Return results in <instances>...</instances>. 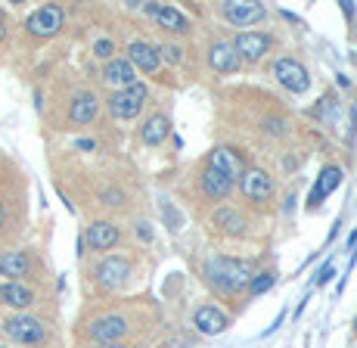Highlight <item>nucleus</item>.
Wrapping results in <instances>:
<instances>
[{
  "label": "nucleus",
  "mask_w": 357,
  "mask_h": 348,
  "mask_svg": "<svg viewBox=\"0 0 357 348\" xmlns=\"http://www.w3.org/2000/svg\"><path fill=\"white\" fill-rule=\"evenodd\" d=\"M342 10H345V16H354V3H351V0H342Z\"/></svg>",
  "instance_id": "c9c22d12"
},
{
  "label": "nucleus",
  "mask_w": 357,
  "mask_h": 348,
  "mask_svg": "<svg viewBox=\"0 0 357 348\" xmlns=\"http://www.w3.org/2000/svg\"><path fill=\"white\" fill-rule=\"evenodd\" d=\"M333 271H335V264H333V258H329L324 268H320L317 274H314V277H317V280H314V286H326L329 280H333Z\"/></svg>",
  "instance_id": "2f4dec72"
},
{
  "label": "nucleus",
  "mask_w": 357,
  "mask_h": 348,
  "mask_svg": "<svg viewBox=\"0 0 357 348\" xmlns=\"http://www.w3.org/2000/svg\"><path fill=\"white\" fill-rule=\"evenodd\" d=\"M211 221H215V227L227 236H243L245 234V218L239 215L236 209H218Z\"/></svg>",
  "instance_id": "b1692460"
},
{
  "label": "nucleus",
  "mask_w": 357,
  "mask_h": 348,
  "mask_svg": "<svg viewBox=\"0 0 357 348\" xmlns=\"http://www.w3.org/2000/svg\"><path fill=\"white\" fill-rule=\"evenodd\" d=\"M283 317H286V308H283V311H280V314H277V317H273V324H271V326H267V330H264V336H271V333H277V330H280V326H283Z\"/></svg>",
  "instance_id": "72a5a7b5"
},
{
  "label": "nucleus",
  "mask_w": 357,
  "mask_h": 348,
  "mask_svg": "<svg viewBox=\"0 0 357 348\" xmlns=\"http://www.w3.org/2000/svg\"><path fill=\"white\" fill-rule=\"evenodd\" d=\"M199 190H202L205 199L218 202V199H227V196L233 193V183L221 172H215V168L205 165V172L199 174Z\"/></svg>",
  "instance_id": "6ab92c4d"
},
{
  "label": "nucleus",
  "mask_w": 357,
  "mask_h": 348,
  "mask_svg": "<svg viewBox=\"0 0 357 348\" xmlns=\"http://www.w3.org/2000/svg\"><path fill=\"white\" fill-rule=\"evenodd\" d=\"M273 78L289 93H305L307 87H311V75H307V69L295 56H280L277 63H273Z\"/></svg>",
  "instance_id": "423d86ee"
},
{
  "label": "nucleus",
  "mask_w": 357,
  "mask_h": 348,
  "mask_svg": "<svg viewBox=\"0 0 357 348\" xmlns=\"http://www.w3.org/2000/svg\"><path fill=\"white\" fill-rule=\"evenodd\" d=\"M31 258L29 252H0V277H10V283H22V277H29Z\"/></svg>",
  "instance_id": "a211bd4d"
},
{
  "label": "nucleus",
  "mask_w": 357,
  "mask_h": 348,
  "mask_svg": "<svg viewBox=\"0 0 357 348\" xmlns=\"http://www.w3.org/2000/svg\"><path fill=\"white\" fill-rule=\"evenodd\" d=\"M292 202H295V196L289 193V196H286V206H283V211H286V215H292V209H295V206H292Z\"/></svg>",
  "instance_id": "e433bc0d"
},
{
  "label": "nucleus",
  "mask_w": 357,
  "mask_h": 348,
  "mask_svg": "<svg viewBox=\"0 0 357 348\" xmlns=\"http://www.w3.org/2000/svg\"><path fill=\"white\" fill-rule=\"evenodd\" d=\"M342 181H345V172H342L339 165H324L320 168V174L314 177V187L311 193H307V211H317L324 206L326 196H333L335 190L342 187Z\"/></svg>",
  "instance_id": "1a4fd4ad"
},
{
  "label": "nucleus",
  "mask_w": 357,
  "mask_h": 348,
  "mask_svg": "<svg viewBox=\"0 0 357 348\" xmlns=\"http://www.w3.org/2000/svg\"><path fill=\"white\" fill-rule=\"evenodd\" d=\"M168 134H171V119L165 112L149 115L140 128V140L146 143V146H159V143L168 140Z\"/></svg>",
  "instance_id": "4be33fe9"
},
{
  "label": "nucleus",
  "mask_w": 357,
  "mask_h": 348,
  "mask_svg": "<svg viewBox=\"0 0 357 348\" xmlns=\"http://www.w3.org/2000/svg\"><path fill=\"white\" fill-rule=\"evenodd\" d=\"M143 10H146L149 16L159 22V29L171 31V35H190V31H193V22H190V19L183 16L177 6H168V3H146Z\"/></svg>",
  "instance_id": "ddd939ff"
},
{
  "label": "nucleus",
  "mask_w": 357,
  "mask_h": 348,
  "mask_svg": "<svg viewBox=\"0 0 357 348\" xmlns=\"http://www.w3.org/2000/svg\"><path fill=\"white\" fill-rule=\"evenodd\" d=\"M0 38H3V25H0Z\"/></svg>",
  "instance_id": "ea45409f"
},
{
  "label": "nucleus",
  "mask_w": 357,
  "mask_h": 348,
  "mask_svg": "<svg viewBox=\"0 0 357 348\" xmlns=\"http://www.w3.org/2000/svg\"><path fill=\"white\" fill-rule=\"evenodd\" d=\"M75 146H78V149H91V153H93V149H97V143H93V140H78V143H75Z\"/></svg>",
  "instance_id": "f704fd0d"
},
{
  "label": "nucleus",
  "mask_w": 357,
  "mask_h": 348,
  "mask_svg": "<svg viewBox=\"0 0 357 348\" xmlns=\"http://www.w3.org/2000/svg\"><path fill=\"white\" fill-rule=\"evenodd\" d=\"M221 13L236 29H252L267 19V6L258 0H227V3H221Z\"/></svg>",
  "instance_id": "39448f33"
},
{
  "label": "nucleus",
  "mask_w": 357,
  "mask_h": 348,
  "mask_svg": "<svg viewBox=\"0 0 357 348\" xmlns=\"http://www.w3.org/2000/svg\"><path fill=\"white\" fill-rule=\"evenodd\" d=\"M208 168L221 172L230 183H236L239 177L245 174L243 153H239V149H233V146H215V149H211V153H208Z\"/></svg>",
  "instance_id": "f8f14e48"
},
{
  "label": "nucleus",
  "mask_w": 357,
  "mask_h": 348,
  "mask_svg": "<svg viewBox=\"0 0 357 348\" xmlns=\"http://www.w3.org/2000/svg\"><path fill=\"white\" fill-rule=\"evenodd\" d=\"M252 277H255V268H252L249 262H239V258L218 255V258H208V262H205V280L221 292L245 289Z\"/></svg>",
  "instance_id": "f257e3e1"
},
{
  "label": "nucleus",
  "mask_w": 357,
  "mask_h": 348,
  "mask_svg": "<svg viewBox=\"0 0 357 348\" xmlns=\"http://www.w3.org/2000/svg\"><path fill=\"white\" fill-rule=\"evenodd\" d=\"M97 348H128L125 342H100Z\"/></svg>",
  "instance_id": "4c0bfd02"
},
{
  "label": "nucleus",
  "mask_w": 357,
  "mask_h": 348,
  "mask_svg": "<svg viewBox=\"0 0 357 348\" xmlns=\"http://www.w3.org/2000/svg\"><path fill=\"white\" fill-rule=\"evenodd\" d=\"M102 81L112 87H119V91H125V87L137 84V69L128 63V59H109L106 66H102Z\"/></svg>",
  "instance_id": "aec40b11"
},
{
  "label": "nucleus",
  "mask_w": 357,
  "mask_h": 348,
  "mask_svg": "<svg viewBox=\"0 0 357 348\" xmlns=\"http://www.w3.org/2000/svg\"><path fill=\"white\" fill-rule=\"evenodd\" d=\"M121 240V230L112 221H93L84 234V245H91L93 252H109L115 249V243Z\"/></svg>",
  "instance_id": "dca6fc26"
},
{
  "label": "nucleus",
  "mask_w": 357,
  "mask_h": 348,
  "mask_svg": "<svg viewBox=\"0 0 357 348\" xmlns=\"http://www.w3.org/2000/svg\"><path fill=\"white\" fill-rule=\"evenodd\" d=\"M93 56L97 59H115V40H109V38H100L97 44H93Z\"/></svg>",
  "instance_id": "c85d7f7f"
},
{
  "label": "nucleus",
  "mask_w": 357,
  "mask_h": 348,
  "mask_svg": "<svg viewBox=\"0 0 357 348\" xmlns=\"http://www.w3.org/2000/svg\"><path fill=\"white\" fill-rule=\"evenodd\" d=\"M0 302L10 305V308L22 311V308H31L34 305V289H29L25 283H0Z\"/></svg>",
  "instance_id": "5701e85b"
},
{
  "label": "nucleus",
  "mask_w": 357,
  "mask_h": 348,
  "mask_svg": "<svg viewBox=\"0 0 357 348\" xmlns=\"http://www.w3.org/2000/svg\"><path fill=\"white\" fill-rule=\"evenodd\" d=\"M63 25H66V13H63V6H56V3L40 6V10H34L31 16L25 19V31L34 38H53L63 31Z\"/></svg>",
  "instance_id": "20e7f679"
},
{
  "label": "nucleus",
  "mask_w": 357,
  "mask_h": 348,
  "mask_svg": "<svg viewBox=\"0 0 357 348\" xmlns=\"http://www.w3.org/2000/svg\"><path fill=\"white\" fill-rule=\"evenodd\" d=\"M134 234H137V240L153 243V224H149V221H137L134 224Z\"/></svg>",
  "instance_id": "473e14b6"
},
{
  "label": "nucleus",
  "mask_w": 357,
  "mask_h": 348,
  "mask_svg": "<svg viewBox=\"0 0 357 348\" xmlns=\"http://www.w3.org/2000/svg\"><path fill=\"white\" fill-rule=\"evenodd\" d=\"M193 326L202 333V336H221V333L230 326V317L218 308V305H199L193 311Z\"/></svg>",
  "instance_id": "4468645a"
},
{
  "label": "nucleus",
  "mask_w": 357,
  "mask_h": 348,
  "mask_svg": "<svg viewBox=\"0 0 357 348\" xmlns=\"http://www.w3.org/2000/svg\"><path fill=\"white\" fill-rule=\"evenodd\" d=\"M239 190L252 206H267L273 199V177L264 168H245V174L239 177Z\"/></svg>",
  "instance_id": "0eeeda50"
},
{
  "label": "nucleus",
  "mask_w": 357,
  "mask_h": 348,
  "mask_svg": "<svg viewBox=\"0 0 357 348\" xmlns=\"http://www.w3.org/2000/svg\"><path fill=\"white\" fill-rule=\"evenodd\" d=\"M339 112H342L339 100H335V97H324V100H320V106L314 109V119L326 121V125H335V121H339Z\"/></svg>",
  "instance_id": "a878e982"
},
{
  "label": "nucleus",
  "mask_w": 357,
  "mask_h": 348,
  "mask_svg": "<svg viewBox=\"0 0 357 348\" xmlns=\"http://www.w3.org/2000/svg\"><path fill=\"white\" fill-rule=\"evenodd\" d=\"M233 50H236L239 63H258V59H264L267 53H271L273 47V38L264 35V31H243L236 40H230Z\"/></svg>",
  "instance_id": "9d476101"
},
{
  "label": "nucleus",
  "mask_w": 357,
  "mask_h": 348,
  "mask_svg": "<svg viewBox=\"0 0 357 348\" xmlns=\"http://www.w3.org/2000/svg\"><path fill=\"white\" fill-rule=\"evenodd\" d=\"M273 283H277V274H273V271H255V277L249 280L245 289H249L252 298H258V296H264V292H271Z\"/></svg>",
  "instance_id": "393cba45"
},
{
  "label": "nucleus",
  "mask_w": 357,
  "mask_h": 348,
  "mask_svg": "<svg viewBox=\"0 0 357 348\" xmlns=\"http://www.w3.org/2000/svg\"><path fill=\"white\" fill-rule=\"evenodd\" d=\"M3 336L19 345H40L47 339V326L31 314H13L3 320Z\"/></svg>",
  "instance_id": "f03ea898"
},
{
  "label": "nucleus",
  "mask_w": 357,
  "mask_h": 348,
  "mask_svg": "<svg viewBox=\"0 0 357 348\" xmlns=\"http://www.w3.org/2000/svg\"><path fill=\"white\" fill-rule=\"evenodd\" d=\"M93 277H97V283L102 289H121L130 280V262L125 255H106L93 268Z\"/></svg>",
  "instance_id": "6e6552de"
},
{
  "label": "nucleus",
  "mask_w": 357,
  "mask_h": 348,
  "mask_svg": "<svg viewBox=\"0 0 357 348\" xmlns=\"http://www.w3.org/2000/svg\"><path fill=\"white\" fill-rule=\"evenodd\" d=\"M130 324L128 317H121V314H106V317H97L91 320V326H87V336L93 339V342H121V339L128 336Z\"/></svg>",
  "instance_id": "9b49d317"
},
{
  "label": "nucleus",
  "mask_w": 357,
  "mask_h": 348,
  "mask_svg": "<svg viewBox=\"0 0 357 348\" xmlns=\"http://www.w3.org/2000/svg\"><path fill=\"white\" fill-rule=\"evenodd\" d=\"M128 63L134 69H140L143 75H155L162 66V56H159V47H153L149 40H134L128 47Z\"/></svg>",
  "instance_id": "2eb2a0df"
},
{
  "label": "nucleus",
  "mask_w": 357,
  "mask_h": 348,
  "mask_svg": "<svg viewBox=\"0 0 357 348\" xmlns=\"http://www.w3.org/2000/svg\"><path fill=\"white\" fill-rule=\"evenodd\" d=\"M208 66L221 75H230V72L239 69V56H236L230 40H215V44L208 47Z\"/></svg>",
  "instance_id": "412c9836"
},
{
  "label": "nucleus",
  "mask_w": 357,
  "mask_h": 348,
  "mask_svg": "<svg viewBox=\"0 0 357 348\" xmlns=\"http://www.w3.org/2000/svg\"><path fill=\"white\" fill-rule=\"evenodd\" d=\"M159 56H165L168 63H183V47L181 44H162Z\"/></svg>",
  "instance_id": "c756f323"
},
{
  "label": "nucleus",
  "mask_w": 357,
  "mask_h": 348,
  "mask_svg": "<svg viewBox=\"0 0 357 348\" xmlns=\"http://www.w3.org/2000/svg\"><path fill=\"white\" fill-rule=\"evenodd\" d=\"M97 115H100V97L93 91L78 93V97L72 100V106H68V121H72V125H91Z\"/></svg>",
  "instance_id": "f3484780"
},
{
  "label": "nucleus",
  "mask_w": 357,
  "mask_h": 348,
  "mask_svg": "<svg viewBox=\"0 0 357 348\" xmlns=\"http://www.w3.org/2000/svg\"><path fill=\"white\" fill-rule=\"evenodd\" d=\"M3 221H6V206L0 202V227H3Z\"/></svg>",
  "instance_id": "58836bf2"
},
{
  "label": "nucleus",
  "mask_w": 357,
  "mask_h": 348,
  "mask_svg": "<svg viewBox=\"0 0 357 348\" xmlns=\"http://www.w3.org/2000/svg\"><path fill=\"white\" fill-rule=\"evenodd\" d=\"M146 97H149V91H146V84H130L125 87V91H115L112 97H109V112H112V119H121V121H128V119H137L140 115V109L146 106Z\"/></svg>",
  "instance_id": "7ed1b4c3"
},
{
  "label": "nucleus",
  "mask_w": 357,
  "mask_h": 348,
  "mask_svg": "<svg viewBox=\"0 0 357 348\" xmlns=\"http://www.w3.org/2000/svg\"><path fill=\"white\" fill-rule=\"evenodd\" d=\"M162 218L168 221V230H171V234H177V230L183 227V215H181V211H177L174 206H171V202H162Z\"/></svg>",
  "instance_id": "cd10ccee"
},
{
  "label": "nucleus",
  "mask_w": 357,
  "mask_h": 348,
  "mask_svg": "<svg viewBox=\"0 0 357 348\" xmlns=\"http://www.w3.org/2000/svg\"><path fill=\"white\" fill-rule=\"evenodd\" d=\"M102 206L121 209L125 206V193H121V190H102Z\"/></svg>",
  "instance_id": "7c9ffc66"
},
{
  "label": "nucleus",
  "mask_w": 357,
  "mask_h": 348,
  "mask_svg": "<svg viewBox=\"0 0 357 348\" xmlns=\"http://www.w3.org/2000/svg\"><path fill=\"white\" fill-rule=\"evenodd\" d=\"M261 131H267L271 137H280V134H286L289 131V121L286 119H280V115H271V119H264L261 121Z\"/></svg>",
  "instance_id": "bb28decb"
}]
</instances>
